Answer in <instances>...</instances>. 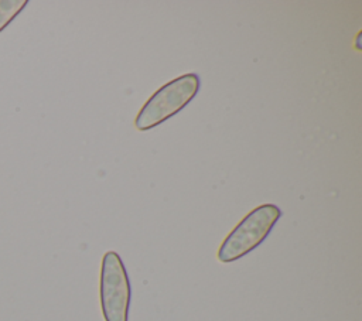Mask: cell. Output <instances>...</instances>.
Instances as JSON below:
<instances>
[{"instance_id": "cell-1", "label": "cell", "mask_w": 362, "mask_h": 321, "mask_svg": "<svg viewBox=\"0 0 362 321\" xmlns=\"http://www.w3.org/2000/svg\"><path fill=\"white\" fill-rule=\"evenodd\" d=\"M199 83L197 74H185L167 82L143 105L134 120L136 129L140 132L150 130L178 113L197 95Z\"/></svg>"}, {"instance_id": "cell-2", "label": "cell", "mask_w": 362, "mask_h": 321, "mask_svg": "<svg viewBox=\"0 0 362 321\" xmlns=\"http://www.w3.org/2000/svg\"><path fill=\"white\" fill-rule=\"evenodd\" d=\"M280 215L281 211L274 204H263L252 209L223 239L218 260L230 263L252 252L267 238Z\"/></svg>"}, {"instance_id": "cell-3", "label": "cell", "mask_w": 362, "mask_h": 321, "mask_svg": "<svg viewBox=\"0 0 362 321\" xmlns=\"http://www.w3.org/2000/svg\"><path fill=\"white\" fill-rule=\"evenodd\" d=\"M130 283L120 256L109 250L100 266V307L105 321H127Z\"/></svg>"}, {"instance_id": "cell-4", "label": "cell", "mask_w": 362, "mask_h": 321, "mask_svg": "<svg viewBox=\"0 0 362 321\" xmlns=\"http://www.w3.org/2000/svg\"><path fill=\"white\" fill-rule=\"evenodd\" d=\"M27 0H0V33L24 8Z\"/></svg>"}]
</instances>
